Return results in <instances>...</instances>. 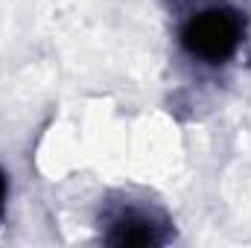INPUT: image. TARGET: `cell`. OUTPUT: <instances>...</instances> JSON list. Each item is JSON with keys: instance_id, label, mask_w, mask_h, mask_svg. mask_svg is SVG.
Masks as SVG:
<instances>
[{"instance_id": "obj_1", "label": "cell", "mask_w": 251, "mask_h": 248, "mask_svg": "<svg viewBox=\"0 0 251 248\" xmlns=\"http://www.w3.org/2000/svg\"><path fill=\"white\" fill-rule=\"evenodd\" d=\"M243 41V18L237 9L210 6L190 15L181 26V47L204 64L228 62Z\"/></svg>"}, {"instance_id": "obj_2", "label": "cell", "mask_w": 251, "mask_h": 248, "mask_svg": "<svg viewBox=\"0 0 251 248\" xmlns=\"http://www.w3.org/2000/svg\"><path fill=\"white\" fill-rule=\"evenodd\" d=\"M167 240V231L158 219L140 210H126L111 222L108 243L111 246H161Z\"/></svg>"}, {"instance_id": "obj_3", "label": "cell", "mask_w": 251, "mask_h": 248, "mask_svg": "<svg viewBox=\"0 0 251 248\" xmlns=\"http://www.w3.org/2000/svg\"><path fill=\"white\" fill-rule=\"evenodd\" d=\"M6 196H9V181H6V173L0 170V216L6 210Z\"/></svg>"}]
</instances>
